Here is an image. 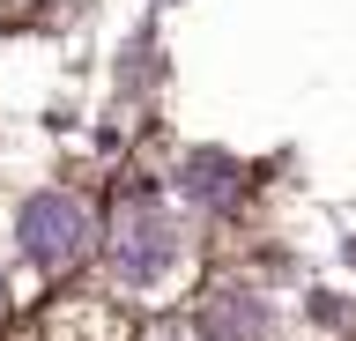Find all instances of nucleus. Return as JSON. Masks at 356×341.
<instances>
[{"instance_id": "obj_1", "label": "nucleus", "mask_w": 356, "mask_h": 341, "mask_svg": "<svg viewBox=\"0 0 356 341\" xmlns=\"http://www.w3.org/2000/svg\"><path fill=\"white\" fill-rule=\"evenodd\" d=\"M111 267L134 290H156L178 267V223L163 215V201H127L111 223Z\"/></svg>"}, {"instance_id": "obj_2", "label": "nucleus", "mask_w": 356, "mask_h": 341, "mask_svg": "<svg viewBox=\"0 0 356 341\" xmlns=\"http://www.w3.org/2000/svg\"><path fill=\"white\" fill-rule=\"evenodd\" d=\"M15 238H22V252L38 267H74L97 245V223H89V208L74 193H30L22 215H15Z\"/></svg>"}, {"instance_id": "obj_3", "label": "nucleus", "mask_w": 356, "mask_h": 341, "mask_svg": "<svg viewBox=\"0 0 356 341\" xmlns=\"http://www.w3.org/2000/svg\"><path fill=\"white\" fill-rule=\"evenodd\" d=\"M200 326H208V341H267V304L252 290H222Z\"/></svg>"}, {"instance_id": "obj_4", "label": "nucleus", "mask_w": 356, "mask_h": 341, "mask_svg": "<svg viewBox=\"0 0 356 341\" xmlns=\"http://www.w3.org/2000/svg\"><path fill=\"white\" fill-rule=\"evenodd\" d=\"M193 201H222V163H193V185H186Z\"/></svg>"}, {"instance_id": "obj_5", "label": "nucleus", "mask_w": 356, "mask_h": 341, "mask_svg": "<svg viewBox=\"0 0 356 341\" xmlns=\"http://www.w3.org/2000/svg\"><path fill=\"white\" fill-rule=\"evenodd\" d=\"M149 341H186V334H149Z\"/></svg>"}, {"instance_id": "obj_6", "label": "nucleus", "mask_w": 356, "mask_h": 341, "mask_svg": "<svg viewBox=\"0 0 356 341\" xmlns=\"http://www.w3.org/2000/svg\"><path fill=\"white\" fill-rule=\"evenodd\" d=\"M0 304H8V274H0Z\"/></svg>"}]
</instances>
